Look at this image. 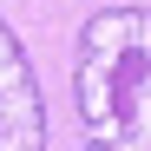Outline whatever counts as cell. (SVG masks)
<instances>
[{
    "mask_svg": "<svg viewBox=\"0 0 151 151\" xmlns=\"http://www.w3.org/2000/svg\"><path fill=\"white\" fill-rule=\"evenodd\" d=\"M72 99L92 132L86 151H151V7H105L86 20Z\"/></svg>",
    "mask_w": 151,
    "mask_h": 151,
    "instance_id": "obj_1",
    "label": "cell"
},
{
    "mask_svg": "<svg viewBox=\"0 0 151 151\" xmlns=\"http://www.w3.org/2000/svg\"><path fill=\"white\" fill-rule=\"evenodd\" d=\"M0 151H46V105L20 33L0 20Z\"/></svg>",
    "mask_w": 151,
    "mask_h": 151,
    "instance_id": "obj_2",
    "label": "cell"
}]
</instances>
